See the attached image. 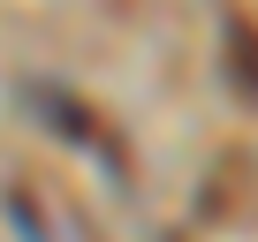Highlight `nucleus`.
<instances>
[{
    "label": "nucleus",
    "instance_id": "f257e3e1",
    "mask_svg": "<svg viewBox=\"0 0 258 242\" xmlns=\"http://www.w3.org/2000/svg\"><path fill=\"white\" fill-rule=\"evenodd\" d=\"M228 76L243 98H258V23L250 16H228Z\"/></svg>",
    "mask_w": 258,
    "mask_h": 242
}]
</instances>
